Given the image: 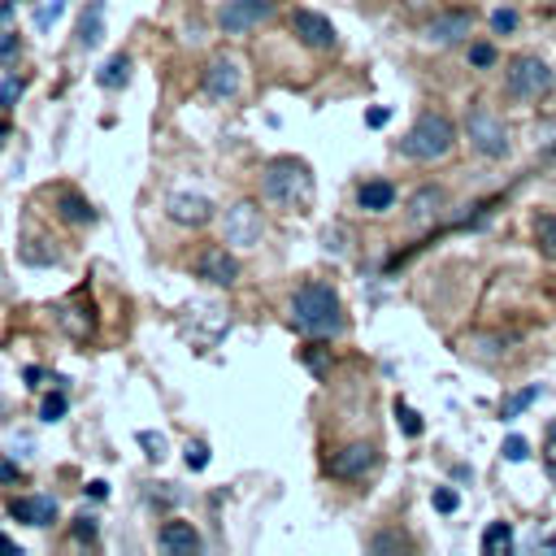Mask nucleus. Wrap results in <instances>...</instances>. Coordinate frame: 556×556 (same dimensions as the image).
Masks as SVG:
<instances>
[{"mask_svg": "<svg viewBox=\"0 0 556 556\" xmlns=\"http://www.w3.org/2000/svg\"><path fill=\"white\" fill-rule=\"evenodd\" d=\"M291 317L313 339H330L343 330V304H339L334 287H326V282H300L291 295Z\"/></svg>", "mask_w": 556, "mask_h": 556, "instance_id": "obj_1", "label": "nucleus"}, {"mask_svg": "<svg viewBox=\"0 0 556 556\" xmlns=\"http://www.w3.org/2000/svg\"><path fill=\"white\" fill-rule=\"evenodd\" d=\"M261 195L278 208H308L313 204V169L295 156H282V161H269L265 174H261Z\"/></svg>", "mask_w": 556, "mask_h": 556, "instance_id": "obj_2", "label": "nucleus"}, {"mask_svg": "<svg viewBox=\"0 0 556 556\" xmlns=\"http://www.w3.org/2000/svg\"><path fill=\"white\" fill-rule=\"evenodd\" d=\"M552 87H556V74H552V65H547L543 56H534V52H521V56H513V61L504 65V91H508L513 100H521V104L547 100Z\"/></svg>", "mask_w": 556, "mask_h": 556, "instance_id": "obj_3", "label": "nucleus"}, {"mask_svg": "<svg viewBox=\"0 0 556 556\" xmlns=\"http://www.w3.org/2000/svg\"><path fill=\"white\" fill-rule=\"evenodd\" d=\"M452 143H456V126L443 113H421L408 126V135L400 139V152L408 161H439V156L452 152Z\"/></svg>", "mask_w": 556, "mask_h": 556, "instance_id": "obj_4", "label": "nucleus"}, {"mask_svg": "<svg viewBox=\"0 0 556 556\" xmlns=\"http://www.w3.org/2000/svg\"><path fill=\"white\" fill-rule=\"evenodd\" d=\"M465 135H469V143H473V152L478 156H486V161H500V156H508V126H504V117H495L486 104H473L469 109V117H465Z\"/></svg>", "mask_w": 556, "mask_h": 556, "instance_id": "obj_5", "label": "nucleus"}, {"mask_svg": "<svg viewBox=\"0 0 556 556\" xmlns=\"http://www.w3.org/2000/svg\"><path fill=\"white\" fill-rule=\"evenodd\" d=\"M222 226H226V243H243V248H252V243L265 235V217H261V208H256L252 200L230 204Z\"/></svg>", "mask_w": 556, "mask_h": 556, "instance_id": "obj_6", "label": "nucleus"}, {"mask_svg": "<svg viewBox=\"0 0 556 556\" xmlns=\"http://www.w3.org/2000/svg\"><path fill=\"white\" fill-rule=\"evenodd\" d=\"M469 30H473V13L469 9H443V13H434L426 22V39L439 43V48H452V43L469 39Z\"/></svg>", "mask_w": 556, "mask_h": 556, "instance_id": "obj_7", "label": "nucleus"}, {"mask_svg": "<svg viewBox=\"0 0 556 556\" xmlns=\"http://www.w3.org/2000/svg\"><path fill=\"white\" fill-rule=\"evenodd\" d=\"M269 13H274V0H226L222 13H217V22H222L226 35H243L256 22H265Z\"/></svg>", "mask_w": 556, "mask_h": 556, "instance_id": "obj_8", "label": "nucleus"}, {"mask_svg": "<svg viewBox=\"0 0 556 556\" xmlns=\"http://www.w3.org/2000/svg\"><path fill=\"white\" fill-rule=\"evenodd\" d=\"M291 30L300 35V43L304 48H317V52H326V48H334V26L321 17V13H313V9H295L291 13Z\"/></svg>", "mask_w": 556, "mask_h": 556, "instance_id": "obj_9", "label": "nucleus"}, {"mask_svg": "<svg viewBox=\"0 0 556 556\" xmlns=\"http://www.w3.org/2000/svg\"><path fill=\"white\" fill-rule=\"evenodd\" d=\"M165 213L178 222V226H204L213 217V200L200 195V191H174L165 200Z\"/></svg>", "mask_w": 556, "mask_h": 556, "instance_id": "obj_10", "label": "nucleus"}, {"mask_svg": "<svg viewBox=\"0 0 556 556\" xmlns=\"http://www.w3.org/2000/svg\"><path fill=\"white\" fill-rule=\"evenodd\" d=\"M239 83H243V70H239L230 56H213V61L204 65V91H208L213 100H230V96L239 91Z\"/></svg>", "mask_w": 556, "mask_h": 556, "instance_id": "obj_11", "label": "nucleus"}, {"mask_svg": "<svg viewBox=\"0 0 556 556\" xmlns=\"http://www.w3.org/2000/svg\"><path fill=\"white\" fill-rule=\"evenodd\" d=\"M195 274H200L204 282H213V287H230V282L239 278V261H235L226 248H208V252H200Z\"/></svg>", "mask_w": 556, "mask_h": 556, "instance_id": "obj_12", "label": "nucleus"}, {"mask_svg": "<svg viewBox=\"0 0 556 556\" xmlns=\"http://www.w3.org/2000/svg\"><path fill=\"white\" fill-rule=\"evenodd\" d=\"M374 465H378V447H374V443H348V447H339L334 460H330V469H334L339 478H361V473H369Z\"/></svg>", "mask_w": 556, "mask_h": 556, "instance_id": "obj_13", "label": "nucleus"}, {"mask_svg": "<svg viewBox=\"0 0 556 556\" xmlns=\"http://www.w3.org/2000/svg\"><path fill=\"white\" fill-rule=\"evenodd\" d=\"M156 547L169 552V556H195L200 552V534L187 521H165L161 534H156Z\"/></svg>", "mask_w": 556, "mask_h": 556, "instance_id": "obj_14", "label": "nucleus"}, {"mask_svg": "<svg viewBox=\"0 0 556 556\" xmlns=\"http://www.w3.org/2000/svg\"><path fill=\"white\" fill-rule=\"evenodd\" d=\"M9 517H13V521H26V526H52V521H56V500H52V495L13 500V504H9Z\"/></svg>", "mask_w": 556, "mask_h": 556, "instance_id": "obj_15", "label": "nucleus"}, {"mask_svg": "<svg viewBox=\"0 0 556 556\" xmlns=\"http://www.w3.org/2000/svg\"><path fill=\"white\" fill-rule=\"evenodd\" d=\"M439 208H443V187H434V182H426V187H417V191L408 195V222H413V226L434 222Z\"/></svg>", "mask_w": 556, "mask_h": 556, "instance_id": "obj_16", "label": "nucleus"}, {"mask_svg": "<svg viewBox=\"0 0 556 556\" xmlns=\"http://www.w3.org/2000/svg\"><path fill=\"white\" fill-rule=\"evenodd\" d=\"M356 204H361L365 213H387V208L395 204V187H391L387 178H369V182H361Z\"/></svg>", "mask_w": 556, "mask_h": 556, "instance_id": "obj_17", "label": "nucleus"}, {"mask_svg": "<svg viewBox=\"0 0 556 556\" xmlns=\"http://www.w3.org/2000/svg\"><path fill=\"white\" fill-rule=\"evenodd\" d=\"M74 35H78V48H96V43H100V35H104V0H91V4L83 9Z\"/></svg>", "mask_w": 556, "mask_h": 556, "instance_id": "obj_18", "label": "nucleus"}, {"mask_svg": "<svg viewBox=\"0 0 556 556\" xmlns=\"http://www.w3.org/2000/svg\"><path fill=\"white\" fill-rule=\"evenodd\" d=\"M530 230H534V248H539L547 261H556V213H534Z\"/></svg>", "mask_w": 556, "mask_h": 556, "instance_id": "obj_19", "label": "nucleus"}, {"mask_svg": "<svg viewBox=\"0 0 556 556\" xmlns=\"http://www.w3.org/2000/svg\"><path fill=\"white\" fill-rule=\"evenodd\" d=\"M96 78H100V87H104V91H122V87L130 83V56H126V52H117V56H113Z\"/></svg>", "mask_w": 556, "mask_h": 556, "instance_id": "obj_20", "label": "nucleus"}, {"mask_svg": "<svg viewBox=\"0 0 556 556\" xmlns=\"http://www.w3.org/2000/svg\"><path fill=\"white\" fill-rule=\"evenodd\" d=\"M534 152L543 165H556V117H543L534 126Z\"/></svg>", "mask_w": 556, "mask_h": 556, "instance_id": "obj_21", "label": "nucleus"}, {"mask_svg": "<svg viewBox=\"0 0 556 556\" xmlns=\"http://www.w3.org/2000/svg\"><path fill=\"white\" fill-rule=\"evenodd\" d=\"M513 547V526L508 521H491L486 530H482V552L486 556H500V552H508Z\"/></svg>", "mask_w": 556, "mask_h": 556, "instance_id": "obj_22", "label": "nucleus"}, {"mask_svg": "<svg viewBox=\"0 0 556 556\" xmlns=\"http://www.w3.org/2000/svg\"><path fill=\"white\" fill-rule=\"evenodd\" d=\"M539 391H543V387L534 382V387H526V391H517V395H508V400L500 404V417H521V413H526V408H530V404L539 400Z\"/></svg>", "mask_w": 556, "mask_h": 556, "instance_id": "obj_23", "label": "nucleus"}, {"mask_svg": "<svg viewBox=\"0 0 556 556\" xmlns=\"http://www.w3.org/2000/svg\"><path fill=\"white\" fill-rule=\"evenodd\" d=\"M61 217H65V222H83V226H87V222H96V208H91L87 200H78V195H61Z\"/></svg>", "mask_w": 556, "mask_h": 556, "instance_id": "obj_24", "label": "nucleus"}, {"mask_svg": "<svg viewBox=\"0 0 556 556\" xmlns=\"http://www.w3.org/2000/svg\"><path fill=\"white\" fill-rule=\"evenodd\" d=\"M491 30H495V35H513V30H517V13H513V9H495V13H491Z\"/></svg>", "mask_w": 556, "mask_h": 556, "instance_id": "obj_25", "label": "nucleus"}, {"mask_svg": "<svg viewBox=\"0 0 556 556\" xmlns=\"http://www.w3.org/2000/svg\"><path fill=\"white\" fill-rule=\"evenodd\" d=\"M61 413H65V395H61V391L43 395V404H39V417H43V421H56Z\"/></svg>", "mask_w": 556, "mask_h": 556, "instance_id": "obj_26", "label": "nucleus"}, {"mask_svg": "<svg viewBox=\"0 0 556 556\" xmlns=\"http://www.w3.org/2000/svg\"><path fill=\"white\" fill-rule=\"evenodd\" d=\"M469 65H478V70L495 65V48L491 43H469Z\"/></svg>", "mask_w": 556, "mask_h": 556, "instance_id": "obj_27", "label": "nucleus"}, {"mask_svg": "<svg viewBox=\"0 0 556 556\" xmlns=\"http://www.w3.org/2000/svg\"><path fill=\"white\" fill-rule=\"evenodd\" d=\"M526 456H530V443L521 434H508L504 439V460H526Z\"/></svg>", "mask_w": 556, "mask_h": 556, "instance_id": "obj_28", "label": "nucleus"}, {"mask_svg": "<svg viewBox=\"0 0 556 556\" xmlns=\"http://www.w3.org/2000/svg\"><path fill=\"white\" fill-rule=\"evenodd\" d=\"M430 500H434V508H439V513H456V504H460V500H456V491H452V486H439V491H434V495H430Z\"/></svg>", "mask_w": 556, "mask_h": 556, "instance_id": "obj_29", "label": "nucleus"}, {"mask_svg": "<svg viewBox=\"0 0 556 556\" xmlns=\"http://www.w3.org/2000/svg\"><path fill=\"white\" fill-rule=\"evenodd\" d=\"M395 413H400V426H404V434H421V417H417L413 408H404V404H395Z\"/></svg>", "mask_w": 556, "mask_h": 556, "instance_id": "obj_30", "label": "nucleus"}, {"mask_svg": "<svg viewBox=\"0 0 556 556\" xmlns=\"http://www.w3.org/2000/svg\"><path fill=\"white\" fill-rule=\"evenodd\" d=\"M369 547H374V552H391V547H413V543H408L404 534H378Z\"/></svg>", "mask_w": 556, "mask_h": 556, "instance_id": "obj_31", "label": "nucleus"}, {"mask_svg": "<svg viewBox=\"0 0 556 556\" xmlns=\"http://www.w3.org/2000/svg\"><path fill=\"white\" fill-rule=\"evenodd\" d=\"M139 443L148 447V456H152V460H161V456H165V443H161V434H152V430H143V434H139Z\"/></svg>", "mask_w": 556, "mask_h": 556, "instance_id": "obj_32", "label": "nucleus"}, {"mask_svg": "<svg viewBox=\"0 0 556 556\" xmlns=\"http://www.w3.org/2000/svg\"><path fill=\"white\" fill-rule=\"evenodd\" d=\"M17 96H22V78H4V83H0V104L9 109Z\"/></svg>", "mask_w": 556, "mask_h": 556, "instance_id": "obj_33", "label": "nucleus"}, {"mask_svg": "<svg viewBox=\"0 0 556 556\" xmlns=\"http://www.w3.org/2000/svg\"><path fill=\"white\" fill-rule=\"evenodd\" d=\"M204 460H208L204 443H191V447H187V465H191V469H204Z\"/></svg>", "mask_w": 556, "mask_h": 556, "instance_id": "obj_34", "label": "nucleus"}, {"mask_svg": "<svg viewBox=\"0 0 556 556\" xmlns=\"http://www.w3.org/2000/svg\"><path fill=\"white\" fill-rule=\"evenodd\" d=\"M74 534H78L83 543H91V539H96V521H91V517H78V526H74Z\"/></svg>", "mask_w": 556, "mask_h": 556, "instance_id": "obj_35", "label": "nucleus"}, {"mask_svg": "<svg viewBox=\"0 0 556 556\" xmlns=\"http://www.w3.org/2000/svg\"><path fill=\"white\" fill-rule=\"evenodd\" d=\"M543 456H547V469L556 473V426L547 430V447H543Z\"/></svg>", "mask_w": 556, "mask_h": 556, "instance_id": "obj_36", "label": "nucleus"}, {"mask_svg": "<svg viewBox=\"0 0 556 556\" xmlns=\"http://www.w3.org/2000/svg\"><path fill=\"white\" fill-rule=\"evenodd\" d=\"M387 117H391V109H369V113H365L369 126H387Z\"/></svg>", "mask_w": 556, "mask_h": 556, "instance_id": "obj_37", "label": "nucleus"}, {"mask_svg": "<svg viewBox=\"0 0 556 556\" xmlns=\"http://www.w3.org/2000/svg\"><path fill=\"white\" fill-rule=\"evenodd\" d=\"M56 13H61V0H52V4L39 13V26H52V17H56Z\"/></svg>", "mask_w": 556, "mask_h": 556, "instance_id": "obj_38", "label": "nucleus"}, {"mask_svg": "<svg viewBox=\"0 0 556 556\" xmlns=\"http://www.w3.org/2000/svg\"><path fill=\"white\" fill-rule=\"evenodd\" d=\"M87 495L91 500H109V482H87Z\"/></svg>", "mask_w": 556, "mask_h": 556, "instance_id": "obj_39", "label": "nucleus"}, {"mask_svg": "<svg viewBox=\"0 0 556 556\" xmlns=\"http://www.w3.org/2000/svg\"><path fill=\"white\" fill-rule=\"evenodd\" d=\"M0 478H4V482H13V478H17V465H13V460H4V456H0Z\"/></svg>", "mask_w": 556, "mask_h": 556, "instance_id": "obj_40", "label": "nucleus"}, {"mask_svg": "<svg viewBox=\"0 0 556 556\" xmlns=\"http://www.w3.org/2000/svg\"><path fill=\"white\" fill-rule=\"evenodd\" d=\"M13 52H17V39H4V43H0V56H4V61H9V56H13Z\"/></svg>", "mask_w": 556, "mask_h": 556, "instance_id": "obj_41", "label": "nucleus"}, {"mask_svg": "<svg viewBox=\"0 0 556 556\" xmlns=\"http://www.w3.org/2000/svg\"><path fill=\"white\" fill-rule=\"evenodd\" d=\"M0 552H4V556H13V552H17V543H13L9 534H0Z\"/></svg>", "mask_w": 556, "mask_h": 556, "instance_id": "obj_42", "label": "nucleus"}, {"mask_svg": "<svg viewBox=\"0 0 556 556\" xmlns=\"http://www.w3.org/2000/svg\"><path fill=\"white\" fill-rule=\"evenodd\" d=\"M4 17H9V4H0V22H4Z\"/></svg>", "mask_w": 556, "mask_h": 556, "instance_id": "obj_43", "label": "nucleus"}, {"mask_svg": "<svg viewBox=\"0 0 556 556\" xmlns=\"http://www.w3.org/2000/svg\"><path fill=\"white\" fill-rule=\"evenodd\" d=\"M0 143H4V122H0Z\"/></svg>", "mask_w": 556, "mask_h": 556, "instance_id": "obj_44", "label": "nucleus"}, {"mask_svg": "<svg viewBox=\"0 0 556 556\" xmlns=\"http://www.w3.org/2000/svg\"><path fill=\"white\" fill-rule=\"evenodd\" d=\"M539 4H556V0H539Z\"/></svg>", "mask_w": 556, "mask_h": 556, "instance_id": "obj_45", "label": "nucleus"}]
</instances>
